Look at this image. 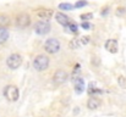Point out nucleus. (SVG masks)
<instances>
[{
    "label": "nucleus",
    "instance_id": "nucleus-1",
    "mask_svg": "<svg viewBox=\"0 0 126 117\" xmlns=\"http://www.w3.org/2000/svg\"><path fill=\"white\" fill-rule=\"evenodd\" d=\"M49 62H50V60H49V57L47 56V55H37L34 59H33V67L37 70V71H39V72H42V71H45L48 67H49Z\"/></svg>",
    "mask_w": 126,
    "mask_h": 117
},
{
    "label": "nucleus",
    "instance_id": "nucleus-2",
    "mask_svg": "<svg viewBox=\"0 0 126 117\" xmlns=\"http://www.w3.org/2000/svg\"><path fill=\"white\" fill-rule=\"evenodd\" d=\"M61 44L58 39L55 38H49L45 43H44V50L49 54H56L60 51Z\"/></svg>",
    "mask_w": 126,
    "mask_h": 117
},
{
    "label": "nucleus",
    "instance_id": "nucleus-3",
    "mask_svg": "<svg viewBox=\"0 0 126 117\" xmlns=\"http://www.w3.org/2000/svg\"><path fill=\"white\" fill-rule=\"evenodd\" d=\"M4 96L9 100V101H16L20 96V91H18V88L16 85H6L5 89H4Z\"/></svg>",
    "mask_w": 126,
    "mask_h": 117
},
{
    "label": "nucleus",
    "instance_id": "nucleus-4",
    "mask_svg": "<svg viewBox=\"0 0 126 117\" xmlns=\"http://www.w3.org/2000/svg\"><path fill=\"white\" fill-rule=\"evenodd\" d=\"M6 65L10 70H17L22 65V56L20 54H11L6 60Z\"/></svg>",
    "mask_w": 126,
    "mask_h": 117
},
{
    "label": "nucleus",
    "instance_id": "nucleus-5",
    "mask_svg": "<svg viewBox=\"0 0 126 117\" xmlns=\"http://www.w3.org/2000/svg\"><path fill=\"white\" fill-rule=\"evenodd\" d=\"M15 25L20 28H26L31 25V16L26 12H21L15 18Z\"/></svg>",
    "mask_w": 126,
    "mask_h": 117
},
{
    "label": "nucleus",
    "instance_id": "nucleus-6",
    "mask_svg": "<svg viewBox=\"0 0 126 117\" xmlns=\"http://www.w3.org/2000/svg\"><path fill=\"white\" fill-rule=\"evenodd\" d=\"M50 23L48 21H38L34 26V31L39 36H44V34H48L50 32Z\"/></svg>",
    "mask_w": 126,
    "mask_h": 117
},
{
    "label": "nucleus",
    "instance_id": "nucleus-7",
    "mask_svg": "<svg viewBox=\"0 0 126 117\" xmlns=\"http://www.w3.org/2000/svg\"><path fill=\"white\" fill-rule=\"evenodd\" d=\"M67 77H69V75H67L66 71H64V70H58V71L53 75V82H54V84H56V85H61V84H64V83L67 80Z\"/></svg>",
    "mask_w": 126,
    "mask_h": 117
},
{
    "label": "nucleus",
    "instance_id": "nucleus-8",
    "mask_svg": "<svg viewBox=\"0 0 126 117\" xmlns=\"http://www.w3.org/2000/svg\"><path fill=\"white\" fill-rule=\"evenodd\" d=\"M104 46H105V49L109 51V52H111V54H116L118 52V40L116 39H108L107 41H105V44H104Z\"/></svg>",
    "mask_w": 126,
    "mask_h": 117
},
{
    "label": "nucleus",
    "instance_id": "nucleus-9",
    "mask_svg": "<svg viewBox=\"0 0 126 117\" xmlns=\"http://www.w3.org/2000/svg\"><path fill=\"white\" fill-rule=\"evenodd\" d=\"M100 105H102V100L97 96H91L87 101V107L89 110H97L100 107Z\"/></svg>",
    "mask_w": 126,
    "mask_h": 117
},
{
    "label": "nucleus",
    "instance_id": "nucleus-10",
    "mask_svg": "<svg viewBox=\"0 0 126 117\" xmlns=\"http://www.w3.org/2000/svg\"><path fill=\"white\" fill-rule=\"evenodd\" d=\"M55 18H56V21H58L61 26H64V27H66V26L71 22L70 17H67V16H66L65 13H63V12H56Z\"/></svg>",
    "mask_w": 126,
    "mask_h": 117
},
{
    "label": "nucleus",
    "instance_id": "nucleus-11",
    "mask_svg": "<svg viewBox=\"0 0 126 117\" xmlns=\"http://www.w3.org/2000/svg\"><path fill=\"white\" fill-rule=\"evenodd\" d=\"M74 83H75V91L77 94H81L84 90V82L82 78L77 77L76 79H74Z\"/></svg>",
    "mask_w": 126,
    "mask_h": 117
},
{
    "label": "nucleus",
    "instance_id": "nucleus-12",
    "mask_svg": "<svg viewBox=\"0 0 126 117\" xmlns=\"http://www.w3.org/2000/svg\"><path fill=\"white\" fill-rule=\"evenodd\" d=\"M37 16L41 17L43 20H49L51 16H53V10L50 9H43V10H39L37 12Z\"/></svg>",
    "mask_w": 126,
    "mask_h": 117
},
{
    "label": "nucleus",
    "instance_id": "nucleus-13",
    "mask_svg": "<svg viewBox=\"0 0 126 117\" xmlns=\"http://www.w3.org/2000/svg\"><path fill=\"white\" fill-rule=\"evenodd\" d=\"M9 36H10L9 29L6 27H0V44L6 43L7 39H9Z\"/></svg>",
    "mask_w": 126,
    "mask_h": 117
},
{
    "label": "nucleus",
    "instance_id": "nucleus-14",
    "mask_svg": "<svg viewBox=\"0 0 126 117\" xmlns=\"http://www.w3.org/2000/svg\"><path fill=\"white\" fill-rule=\"evenodd\" d=\"M69 46H70V49L76 50V49H80V48L82 46V44H81L80 39H72V40L69 43Z\"/></svg>",
    "mask_w": 126,
    "mask_h": 117
},
{
    "label": "nucleus",
    "instance_id": "nucleus-15",
    "mask_svg": "<svg viewBox=\"0 0 126 117\" xmlns=\"http://www.w3.org/2000/svg\"><path fill=\"white\" fill-rule=\"evenodd\" d=\"M10 25V17L7 15H0V27H6Z\"/></svg>",
    "mask_w": 126,
    "mask_h": 117
},
{
    "label": "nucleus",
    "instance_id": "nucleus-16",
    "mask_svg": "<svg viewBox=\"0 0 126 117\" xmlns=\"http://www.w3.org/2000/svg\"><path fill=\"white\" fill-rule=\"evenodd\" d=\"M77 28H79V27H77V25H76L75 22H72V21H71V22L65 27V31L67 29V31H69V32H71V33H77Z\"/></svg>",
    "mask_w": 126,
    "mask_h": 117
},
{
    "label": "nucleus",
    "instance_id": "nucleus-17",
    "mask_svg": "<svg viewBox=\"0 0 126 117\" xmlns=\"http://www.w3.org/2000/svg\"><path fill=\"white\" fill-rule=\"evenodd\" d=\"M72 5L70 4V2H61L60 5H59V9L60 10H64V11H70V10H72Z\"/></svg>",
    "mask_w": 126,
    "mask_h": 117
},
{
    "label": "nucleus",
    "instance_id": "nucleus-18",
    "mask_svg": "<svg viewBox=\"0 0 126 117\" xmlns=\"http://www.w3.org/2000/svg\"><path fill=\"white\" fill-rule=\"evenodd\" d=\"M118 84H119L121 88L126 89V77L125 76H119V77H118Z\"/></svg>",
    "mask_w": 126,
    "mask_h": 117
},
{
    "label": "nucleus",
    "instance_id": "nucleus-19",
    "mask_svg": "<svg viewBox=\"0 0 126 117\" xmlns=\"http://www.w3.org/2000/svg\"><path fill=\"white\" fill-rule=\"evenodd\" d=\"M86 5H88V1H86V0H80V1H77V2L75 4V7H76V9H80V7H83Z\"/></svg>",
    "mask_w": 126,
    "mask_h": 117
},
{
    "label": "nucleus",
    "instance_id": "nucleus-20",
    "mask_svg": "<svg viewBox=\"0 0 126 117\" xmlns=\"http://www.w3.org/2000/svg\"><path fill=\"white\" fill-rule=\"evenodd\" d=\"M80 17H81V20H83V22L84 21H87V22H88V20H92L93 15H92V13H82Z\"/></svg>",
    "mask_w": 126,
    "mask_h": 117
},
{
    "label": "nucleus",
    "instance_id": "nucleus-21",
    "mask_svg": "<svg viewBox=\"0 0 126 117\" xmlns=\"http://www.w3.org/2000/svg\"><path fill=\"white\" fill-rule=\"evenodd\" d=\"M125 13H126L125 7H119V9L116 10V15H118V16H121V15H125Z\"/></svg>",
    "mask_w": 126,
    "mask_h": 117
},
{
    "label": "nucleus",
    "instance_id": "nucleus-22",
    "mask_svg": "<svg viewBox=\"0 0 126 117\" xmlns=\"http://www.w3.org/2000/svg\"><path fill=\"white\" fill-rule=\"evenodd\" d=\"M89 40H91L89 37H82V38H80V41H81V44H82V45L88 44V43H89Z\"/></svg>",
    "mask_w": 126,
    "mask_h": 117
},
{
    "label": "nucleus",
    "instance_id": "nucleus-23",
    "mask_svg": "<svg viewBox=\"0 0 126 117\" xmlns=\"http://www.w3.org/2000/svg\"><path fill=\"white\" fill-rule=\"evenodd\" d=\"M81 26H82L83 29H91V28H92V25H91L89 22H87V21H86V22H82Z\"/></svg>",
    "mask_w": 126,
    "mask_h": 117
},
{
    "label": "nucleus",
    "instance_id": "nucleus-24",
    "mask_svg": "<svg viewBox=\"0 0 126 117\" xmlns=\"http://www.w3.org/2000/svg\"><path fill=\"white\" fill-rule=\"evenodd\" d=\"M108 12H109V6H107V7L103 9V11H102V16H105Z\"/></svg>",
    "mask_w": 126,
    "mask_h": 117
}]
</instances>
